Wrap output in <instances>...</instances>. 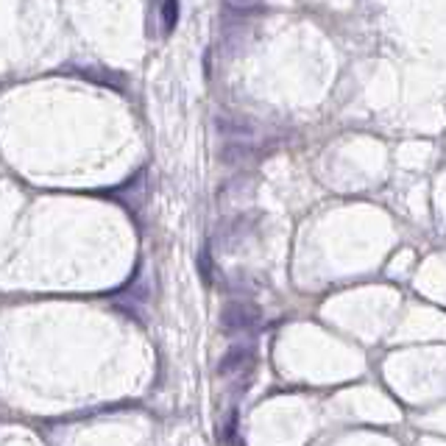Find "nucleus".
<instances>
[{"label": "nucleus", "instance_id": "obj_1", "mask_svg": "<svg viewBox=\"0 0 446 446\" xmlns=\"http://www.w3.org/2000/svg\"><path fill=\"white\" fill-rule=\"evenodd\" d=\"M256 318L259 316H256L254 307H246L243 301H232L223 310V326L229 332H249V329H254Z\"/></svg>", "mask_w": 446, "mask_h": 446}, {"label": "nucleus", "instance_id": "obj_2", "mask_svg": "<svg viewBox=\"0 0 446 446\" xmlns=\"http://www.w3.org/2000/svg\"><path fill=\"white\" fill-rule=\"evenodd\" d=\"M243 363H246V349H232L221 360L218 371H221V374H232V371H234V368H240Z\"/></svg>", "mask_w": 446, "mask_h": 446}, {"label": "nucleus", "instance_id": "obj_3", "mask_svg": "<svg viewBox=\"0 0 446 446\" xmlns=\"http://www.w3.org/2000/svg\"><path fill=\"white\" fill-rule=\"evenodd\" d=\"M198 274H201L204 285H212V256H209V249H204L201 256H198Z\"/></svg>", "mask_w": 446, "mask_h": 446}, {"label": "nucleus", "instance_id": "obj_4", "mask_svg": "<svg viewBox=\"0 0 446 446\" xmlns=\"http://www.w3.org/2000/svg\"><path fill=\"white\" fill-rule=\"evenodd\" d=\"M176 23H179V6L176 3H165L162 6V26H165V31H173Z\"/></svg>", "mask_w": 446, "mask_h": 446}]
</instances>
